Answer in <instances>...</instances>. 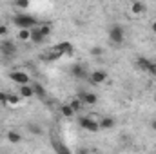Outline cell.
<instances>
[{
  "mask_svg": "<svg viewBox=\"0 0 156 154\" xmlns=\"http://www.w3.org/2000/svg\"><path fill=\"white\" fill-rule=\"evenodd\" d=\"M13 22L18 29H33L35 26H38V20L37 16L33 15H27V13H18L13 16Z\"/></svg>",
  "mask_w": 156,
  "mask_h": 154,
  "instance_id": "cell-1",
  "label": "cell"
},
{
  "mask_svg": "<svg viewBox=\"0 0 156 154\" xmlns=\"http://www.w3.org/2000/svg\"><path fill=\"white\" fill-rule=\"evenodd\" d=\"M78 125H80L83 131H87V132H98V131H100V121H96V120L91 118V116H82V118H78Z\"/></svg>",
  "mask_w": 156,
  "mask_h": 154,
  "instance_id": "cell-2",
  "label": "cell"
},
{
  "mask_svg": "<svg viewBox=\"0 0 156 154\" xmlns=\"http://www.w3.org/2000/svg\"><path fill=\"white\" fill-rule=\"evenodd\" d=\"M109 40L115 44V45H120V44H123V40H125V31H123V27L122 26H111V29H109Z\"/></svg>",
  "mask_w": 156,
  "mask_h": 154,
  "instance_id": "cell-3",
  "label": "cell"
},
{
  "mask_svg": "<svg viewBox=\"0 0 156 154\" xmlns=\"http://www.w3.org/2000/svg\"><path fill=\"white\" fill-rule=\"evenodd\" d=\"M9 80L11 82H15L16 85H24V83H31V78L27 73H24V71H11L9 73Z\"/></svg>",
  "mask_w": 156,
  "mask_h": 154,
  "instance_id": "cell-4",
  "label": "cell"
},
{
  "mask_svg": "<svg viewBox=\"0 0 156 154\" xmlns=\"http://www.w3.org/2000/svg\"><path fill=\"white\" fill-rule=\"evenodd\" d=\"M107 80V73L105 71H93L91 75H89V83H93V85H102L104 82Z\"/></svg>",
  "mask_w": 156,
  "mask_h": 154,
  "instance_id": "cell-5",
  "label": "cell"
},
{
  "mask_svg": "<svg viewBox=\"0 0 156 154\" xmlns=\"http://www.w3.org/2000/svg\"><path fill=\"white\" fill-rule=\"evenodd\" d=\"M0 51H2V54H5V56H13L15 53H16V47H15V44L11 42V40H2L0 42Z\"/></svg>",
  "mask_w": 156,
  "mask_h": 154,
  "instance_id": "cell-6",
  "label": "cell"
},
{
  "mask_svg": "<svg viewBox=\"0 0 156 154\" xmlns=\"http://www.w3.org/2000/svg\"><path fill=\"white\" fill-rule=\"evenodd\" d=\"M55 49H56L62 56H64V54H66V56H71V54H73V44H71V42H60Z\"/></svg>",
  "mask_w": 156,
  "mask_h": 154,
  "instance_id": "cell-7",
  "label": "cell"
},
{
  "mask_svg": "<svg viewBox=\"0 0 156 154\" xmlns=\"http://www.w3.org/2000/svg\"><path fill=\"white\" fill-rule=\"evenodd\" d=\"M18 94L22 96V100H27V98L35 96V93H33V85H31V83H24V85H18Z\"/></svg>",
  "mask_w": 156,
  "mask_h": 154,
  "instance_id": "cell-8",
  "label": "cell"
},
{
  "mask_svg": "<svg viewBox=\"0 0 156 154\" xmlns=\"http://www.w3.org/2000/svg\"><path fill=\"white\" fill-rule=\"evenodd\" d=\"M78 98H80L83 103H87V105H94V103L98 102V96H96L94 93H85V91H82V93L78 94Z\"/></svg>",
  "mask_w": 156,
  "mask_h": 154,
  "instance_id": "cell-9",
  "label": "cell"
},
{
  "mask_svg": "<svg viewBox=\"0 0 156 154\" xmlns=\"http://www.w3.org/2000/svg\"><path fill=\"white\" fill-rule=\"evenodd\" d=\"M44 40H45L44 33L40 31L38 26H35V27L31 29V42H35V44H44Z\"/></svg>",
  "mask_w": 156,
  "mask_h": 154,
  "instance_id": "cell-10",
  "label": "cell"
},
{
  "mask_svg": "<svg viewBox=\"0 0 156 154\" xmlns=\"http://www.w3.org/2000/svg\"><path fill=\"white\" fill-rule=\"evenodd\" d=\"M71 75L75 78H78V80H83V78H87V73H85V67L83 65H73L71 67Z\"/></svg>",
  "mask_w": 156,
  "mask_h": 154,
  "instance_id": "cell-11",
  "label": "cell"
},
{
  "mask_svg": "<svg viewBox=\"0 0 156 154\" xmlns=\"http://www.w3.org/2000/svg\"><path fill=\"white\" fill-rule=\"evenodd\" d=\"M131 11H133L134 15H144V13H145V4L140 2V0H134L133 5H131Z\"/></svg>",
  "mask_w": 156,
  "mask_h": 154,
  "instance_id": "cell-12",
  "label": "cell"
},
{
  "mask_svg": "<svg viewBox=\"0 0 156 154\" xmlns=\"http://www.w3.org/2000/svg\"><path fill=\"white\" fill-rule=\"evenodd\" d=\"M31 85H33V93H35V96H37V98H40V100H44V98L47 96L45 89H44V87L40 85L38 82H35V83H31Z\"/></svg>",
  "mask_w": 156,
  "mask_h": 154,
  "instance_id": "cell-13",
  "label": "cell"
},
{
  "mask_svg": "<svg viewBox=\"0 0 156 154\" xmlns=\"http://www.w3.org/2000/svg\"><path fill=\"white\" fill-rule=\"evenodd\" d=\"M7 140H9V143H20L24 138H22V134L18 131H9L7 132Z\"/></svg>",
  "mask_w": 156,
  "mask_h": 154,
  "instance_id": "cell-14",
  "label": "cell"
},
{
  "mask_svg": "<svg viewBox=\"0 0 156 154\" xmlns=\"http://www.w3.org/2000/svg\"><path fill=\"white\" fill-rule=\"evenodd\" d=\"M16 38L20 40V42H27V40H31V29H18Z\"/></svg>",
  "mask_w": 156,
  "mask_h": 154,
  "instance_id": "cell-15",
  "label": "cell"
},
{
  "mask_svg": "<svg viewBox=\"0 0 156 154\" xmlns=\"http://www.w3.org/2000/svg\"><path fill=\"white\" fill-rule=\"evenodd\" d=\"M38 27H40V31L44 33V37H45V38L53 33V26H51V22H44V24H40Z\"/></svg>",
  "mask_w": 156,
  "mask_h": 154,
  "instance_id": "cell-16",
  "label": "cell"
},
{
  "mask_svg": "<svg viewBox=\"0 0 156 154\" xmlns=\"http://www.w3.org/2000/svg\"><path fill=\"white\" fill-rule=\"evenodd\" d=\"M115 127V120L113 118H104L100 120V129H113Z\"/></svg>",
  "mask_w": 156,
  "mask_h": 154,
  "instance_id": "cell-17",
  "label": "cell"
},
{
  "mask_svg": "<svg viewBox=\"0 0 156 154\" xmlns=\"http://www.w3.org/2000/svg\"><path fill=\"white\" fill-rule=\"evenodd\" d=\"M60 113H62V116H66V118H71V116L75 114V111H73V107L67 103V105H62L60 107Z\"/></svg>",
  "mask_w": 156,
  "mask_h": 154,
  "instance_id": "cell-18",
  "label": "cell"
},
{
  "mask_svg": "<svg viewBox=\"0 0 156 154\" xmlns=\"http://www.w3.org/2000/svg\"><path fill=\"white\" fill-rule=\"evenodd\" d=\"M149 62H151V60H147V58H138V60H136V67H138L140 71H147Z\"/></svg>",
  "mask_w": 156,
  "mask_h": 154,
  "instance_id": "cell-19",
  "label": "cell"
},
{
  "mask_svg": "<svg viewBox=\"0 0 156 154\" xmlns=\"http://www.w3.org/2000/svg\"><path fill=\"white\" fill-rule=\"evenodd\" d=\"M20 100H22L20 94H7V103H9V105H18Z\"/></svg>",
  "mask_w": 156,
  "mask_h": 154,
  "instance_id": "cell-20",
  "label": "cell"
},
{
  "mask_svg": "<svg viewBox=\"0 0 156 154\" xmlns=\"http://www.w3.org/2000/svg\"><path fill=\"white\" fill-rule=\"evenodd\" d=\"M27 129L31 131V134H37V136H40V134L44 132V131H42V127H40L38 123H29V125H27Z\"/></svg>",
  "mask_w": 156,
  "mask_h": 154,
  "instance_id": "cell-21",
  "label": "cell"
},
{
  "mask_svg": "<svg viewBox=\"0 0 156 154\" xmlns=\"http://www.w3.org/2000/svg\"><path fill=\"white\" fill-rule=\"evenodd\" d=\"M69 105L73 107V111H75V113H78V111H82V107H83V102H82L80 98H75V100H73Z\"/></svg>",
  "mask_w": 156,
  "mask_h": 154,
  "instance_id": "cell-22",
  "label": "cell"
},
{
  "mask_svg": "<svg viewBox=\"0 0 156 154\" xmlns=\"http://www.w3.org/2000/svg\"><path fill=\"white\" fill-rule=\"evenodd\" d=\"M15 5L18 9H27L29 7V0H15Z\"/></svg>",
  "mask_w": 156,
  "mask_h": 154,
  "instance_id": "cell-23",
  "label": "cell"
},
{
  "mask_svg": "<svg viewBox=\"0 0 156 154\" xmlns=\"http://www.w3.org/2000/svg\"><path fill=\"white\" fill-rule=\"evenodd\" d=\"M145 73H149L151 76H156V62H149V65H147V71Z\"/></svg>",
  "mask_w": 156,
  "mask_h": 154,
  "instance_id": "cell-24",
  "label": "cell"
},
{
  "mask_svg": "<svg viewBox=\"0 0 156 154\" xmlns=\"http://www.w3.org/2000/svg\"><path fill=\"white\" fill-rule=\"evenodd\" d=\"M91 54H93V56H102V54H104V49L98 47V45H94V47H91Z\"/></svg>",
  "mask_w": 156,
  "mask_h": 154,
  "instance_id": "cell-25",
  "label": "cell"
},
{
  "mask_svg": "<svg viewBox=\"0 0 156 154\" xmlns=\"http://www.w3.org/2000/svg\"><path fill=\"white\" fill-rule=\"evenodd\" d=\"M7 33H9V29H7V26H5V24H0V38H4V37H7Z\"/></svg>",
  "mask_w": 156,
  "mask_h": 154,
  "instance_id": "cell-26",
  "label": "cell"
},
{
  "mask_svg": "<svg viewBox=\"0 0 156 154\" xmlns=\"http://www.w3.org/2000/svg\"><path fill=\"white\" fill-rule=\"evenodd\" d=\"M55 149H56L58 152H69V149H67V147H64V145H58V143H55Z\"/></svg>",
  "mask_w": 156,
  "mask_h": 154,
  "instance_id": "cell-27",
  "label": "cell"
},
{
  "mask_svg": "<svg viewBox=\"0 0 156 154\" xmlns=\"http://www.w3.org/2000/svg\"><path fill=\"white\" fill-rule=\"evenodd\" d=\"M0 103H2V105L7 103V93H2V91H0Z\"/></svg>",
  "mask_w": 156,
  "mask_h": 154,
  "instance_id": "cell-28",
  "label": "cell"
},
{
  "mask_svg": "<svg viewBox=\"0 0 156 154\" xmlns=\"http://www.w3.org/2000/svg\"><path fill=\"white\" fill-rule=\"evenodd\" d=\"M151 127H153V131H156V120H153V121H151Z\"/></svg>",
  "mask_w": 156,
  "mask_h": 154,
  "instance_id": "cell-29",
  "label": "cell"
},
{
  "mask_svg": "<svg viewBox=\"0 0 156 154\" xmlns=\"http://www.w3.org/2000/svg\"><path fill=\"white\" fill-rule=\"evenodd\" d=\"M153 33H156V22H153Z\"/></svg>",
  "mask_w": 156,
  "mask_h": 154,
  "instance_id": "cell-30",
  "label": "cell"
}]
</instances>
